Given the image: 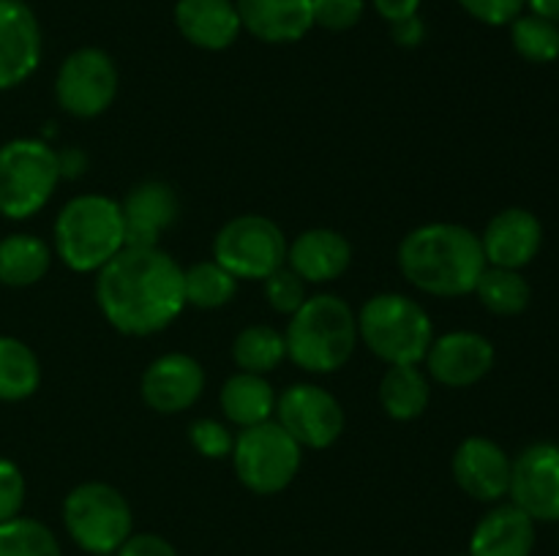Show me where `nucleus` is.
<instances>
[{
    "instance_id": "obj_1",
    "label": "nucleus",
    "mask_w": 559,
    "mask_h": 556,
    "mask_svg": "<svg viewBox=\"0 0 559 556\" xmlns=\"http://www.w3.org/2000/svg\"><path fill=\"white\" fill-rule=\"evenodd\" d=\"M96 300L118 333L156 336L186 309L183 267L158 245H123L96 273Z\"/></svg>"
},
{
    "instance_id": "obj_2",
    "label": "nucleus",
    "mask_w": 559,
    "mask_h": 556,
    "mask_svg": "<svg viewBox=\"0 0 559 556\" xmlns=\"http://www.w3.org/2000/svg\"><path fill=\"white\" fill-rule=\"evenodd\" d=\"M399 270L420 292L464 298L475 292V283L486 270L480 234L448 221L415 227L399 243Z\"/></svg>"
},
{
    "instance_id": "obj_3",
    "label": "nucleus",
    "mask_w": 559,
    "mask_h": 556,
    "mask_svg": "<svg viewBox=\"0 0 559 556\" xmlns=\"http://www.w3.org/2000/svg\"><path fill=\"white\" fill-rule=\"evenodd\" d=\"M287 358L311 374H333L344 368L358 343V316L338 294H314L289 316Z\"/></svg>"
},
{
    "instance_id": "obj_4",
    "label": "nucleus",
    "mask_w": 559,
    "mask_h": 556,
    "mask_svg": "<svg viewBox=\"0 0 559 556\" xmlns=\"http://www.w3.org/2000/svg\"><path fill=\"white\" fill-rule=\"evenodd\" d=\"M126 245L120 202L104 194H80L55 218V249L74 273H98Z\"/></svg>"
},
{
    "instance_id": "obj_5",
    "label": "nucleus",
    "mask_w": 559,
    "mask_h": 556,
    "mask_svg": "<svg viewBox=\"0 0 559 556\" xmlns=\"http://www.w3.org/2000/svg\"><path fill=\"white\" fill-rule=\"evenodd\" d=\"M358 338L382 363L420 365L435 341V325L418 300L399 292H380L360 309Z\"/></svg>"
},
{
    "instance_id": "obj_6",
    "label": "nucleus",
    "mask_w": 559,
    "mask_h": 556,
    "mask_svg": "<svg viewBox=\"0 0 559 556\" xmlns=\"http://www.w3.org/2000/svg\"><path fill=\"white\" fill-rule=\"evenodd\" d=\"M60 156L41 140H11L0 147V216L25 221L47 207L60 183Z\"/></svg>"
},
{
    "instance_id": "obj_7",
    "label": "nucleus",
    "mask_w": 559,
    "mask_h": 556,
    "mask_svg": "<svg viewBox=\"0 0 559 556\" xmlns=\"http://www.w3.org/2000/svg\"><path fill=\"white\" fill-rule=\"evenodd\" d=\"M63 527L82 551L109 556L129 540L134 516L129 499L115 485L91 480L71 488L63 499Z\"/></svg>"
},
{
    "instance_id": "obj_8",
    "label": "nucleus",
    "mask_w": 559,
    "mask_h": 556,
    "mask_svg": "<svg viewBox=\"0 0 559 556\" xmlns=\"http://www.w3.org/2000/svg\"><path fill=\"white\" fill-rule=\"evenodd\" d=\"M229 458L238 480L251 494L271 496L298 478L304 447L276 420H265L251 428H240Z\"/></svg>"
},
{
    "instance_id": "obj_9",
    "label": "nucleus",
    "mask_w": 559,
    "mask_h": 556,
    "mask_svg": "<svg viewBox=\"0 0 559 556\" xmlns=\"http://www.w3.org/2000/svg\"><path fill=\"white\" fill-rule=\"evenodd\" d=\"M213 259L238 281H265L271 273L287 265V238L273 218L243 213L218 229Z\"/></svg>"
},
{
    "instance_id": "obj_10",
    "label": "nucleus",
    "mask_w": 559,
    "mask_h": 556,
    "mask_svg": "<svg viewBox=\"0 0 559 556\" xmlns=\"http://www.w3.org/2000/svg\"><path fill=\"white\" fill-rule=\"evenodd\" d=\"M118 96V65L104 49H74L55 76V98L71 118L91 120L107 112Z\"/></svg>"
},
{
    "instance_id": "obj_11",
    "label": "nucleus",
    "mask_w": 559,
    "mask_h": 556,
    "mask_svg": "<svg viewBox=\"0 0 559 556\" xmlns=\"http://www.w3.org/2000/svg\"><path fill=\"white\" fill-rule=\"evenodd\" d=\"M276 423L309 450H328L336 445L347 423L338 398L311 382L289 385L276 398Z\"/></svg>"
},
{
    "instance_id": "obj_12",
    "label": "nucleus",
    "mask_w": 559,
    "mask_h": 556,
    "mask_svg": "<svg viewBox=\"0 0 559 556\" xmlns=\"http://www.w3.org/2000/svg\"><path fill=\"white\" fill-rule=\"evenodd\" d=\"M508 496L533 521H559V445L535 442L524 447L511 467Z\"/></svg>"
},
{
    "instance_id": "obj_13",
    "label": "nucleus",
    "mask_w": 559,
    "mask_h": 556,
    "mask_svg": "<svg viewBox=\"0 0 559 556\" xmlns=\"http://www.w3.org/2000/svg\"><path fill=\"white\" fill-rule=\"evenodd\" d=\"M205 390V368L186 352H167L153 360L140 382L142 401L158 414H180L194 407Z\"/></svg>"
},
{
    "instance_id": "obj_14",
    "label": "nucleus",
    "mask_w": 559,
    "mask_h": 556,
    "mask_svg": "<svg viewBox=\"0 0 559 556\" xmlns=\"http://www.w3.org/2000/svg\"><path fill=\"white\" fill-rule=\"evenodd\" d=\"M41 63V25L25 0H0V90L20 87Z\"/></svg>"
},
{
    "instance_id": "obj_15",
    "label": "nucleus",
    "mask_w": 559,
    "mask_h": 556,
    "mask_svg": "<svg viewBox=\"0 0 559 556\" xmlns=\"http://www.w3.org/2000/svg\"><path fill=\"white\" fill-rule=\"evenodd\" d=\"M426 371L445 387H473L495 365V347L486 336L473 330H453L435 336L426 352Z\"/></svg>"
},
{
    "instance_id": "obj_16",
    "label": "nucleus",
    "mask_w": 559,
    "mask_h": 556,
    "mask_svg": "<svg viewBox=\"0 0 559 556\" xmlns=\"http://www.w3.org/2000/svg\"><path fill=\"white\" fill-rule=\"evenodd\" d=\"M511 467L508 452L486 436H467L453 452V480L478 501H500L508 496Z\"/></svg>"
},
{
    "instance_id": "obj_17",
    "label": "nucleus",
    "mask_w": 559,
    "mask_h": 556,
    "mask_svg": "<svg viewBox=\"0 0 559 556\" xmlns=\"http://www.w3.org/2000/svg\"><path fill=\"white\" fill-rule=\"evenodd\" d=\"M544 243V227L538 216L524 207H506L486 223L480 234L486 265L508 267V270H522L524 265L538 256Z\"/></svg>"
},
{
    "instance_id": "obj_18",
    "label": "nucleus",
    "mask_w": 559,
    "mask_h": 556,
    "mask_svg": "<svg viewBox=\"0 0 559 556\" xmlns=\"http://www.w3.org/2000/svg\"><path fill=\"white\" fill-rule=\"evenodd\" d=\"M126 245H158L162 234L178 221V194L164 180H142L120 202Z\"/></svg>"
},
{
    "instance_id": "obj_19",
    "label": "nucleus",
    "mask_w": 559,
    "mask_h": 556,
    "mask_svg": "<svg viewBox=\"0 0 559 556\" xmlns=\"http://www.w3.org/2000/svg\"><path fill=\"white\" fill-rule=\"evenodd\" d=\"M353 262V245L342 232L314 227L287 243V267L306 283H331L344 276Z\"/></svg>"
},
{
    "instance_id": "obj_20",
    "label": "nucleus",
    "mask_w": 559,
    "mask_h": 556,
    "mask_svg": "<svg viewBox=\"0 0 559 556\" xmlns=\"http://www.w3.org/2000/svg\"><path fill=\"white\" fill-rule=\"evenodd\" d=\"M175 25L186 41L207 52L229 49L243 31L235 0H178Z\"/></svg>"
},
{
    "instance_id": "obj_21",
    "label": "nucleus",
    "mask_w": 559,
    "mask_h": 556,
    "mask_svg": "<svg viewBox=\"0 0 559 556\" xmlns=\"http://www.w3.org/2000/svg\"><path fill=\"white\" fill-rule=\"evenodd\" d=\"M240 25L265 44H295L314 27L311 0H235Z\"/></svg>"
},
{
    "instance_id": "obj_22",
    "label": "nucleus",
    "mask_w": 559,
    "mask_h": 556,
    "mask_svg": "<svg viewBox=\"0 0 559 556\" xmlns=\"http://www.w3.org/2000/svg\"><path fill=\"white\" fill-rule=\"evenodd\" d=\"M535 521L516 505H497L475 523L467 556H533Z\"/></svg>"
},
{
    "instance_id": "obj_23",
    "label": "nucleus",
    "mask_w": 559,
    "mask_h": 556,
    "mask_svg": "<svg viewBox=\"0 0 559 556\" xmlns=\"http://www.w3.org/2000/svg\"><path fill=\"white\" fill-rule=\"evenodd\" d=\"M276 398L271 382L262 374H249V371H238L229 376L218 392L224 418L240 428H251V425L271 420L276 414Z\"/></svg>"
},
{
    "instance_id": "obj_24",
    "label": "nucleus",
    "mask_w": 559,
    "mask_h": 556,
    "mask_svg": "<svg viewBox=\"0 0 559 556\" xmlns=\"http://www.w3.org/2000/svg\"><path fill=\"white\" fill-rule=\"evenodd\" d=\"M431 401V382L420 365H388L380 379V403L388 418L407 423L420 418Z\"/></svg>"
},
{
    "instance_id": "obj_25",
    "label": "nucleus",
    "mask_w": 559,
    "mask_h": 556,
    "mask_svg": "<svg viewBox=\"0 0 559 556\" xmlns=\"http://www.w3.org/2000/svg\"><path fill=\"white\" fill-rule=\"evenodd\" d=\"M52 265V251L36 234L16 232L0 240V283L3 287H33Z\"/></svg>"
},
{
    "instance_id": "obj_26",
    "label": "nucleus",
    "mask_w": 559,
    "mask_h": 556,
    "mask_svg": "<svg viewBox=\"0 0 559 556\" xmlns=\"http://www.w3.org/2000/svg\"><path fill=\"white\" fill-rule=\"evenodd\" d=\"M41 385V363L25 341L0 336V401H25Z\"/></svg>"
},
{
    "instance_id": "obj_27",
    "label": "nucleus",
    "mask_w": 559,
    "mask_h": 556,
    "mask_svg": "<svg viewBox=\"0 0 559 556\" xmlns=\"http://www.w3.org/2000/svg\"><path fill=\"white\" fill-rule=\"evenodd\" d=\"M475 294L484 303L486 311L497 316H516L533 300V289H530L527 278L519 270H508V267H491L480 273L478 283H475Z\"/></svg>"
},
{
    "instance_id": "obj_28",
    "label": "nucleus",
    "mask_w": 559,
    "mask_h": 556,
    "mask_svg": "<svg viewBox=\"0 0 559 556\" xmlns=\"http://www.w3.org/2000/svg\"><path fill=\"white\" fill-rule=\"evenodd\" d=\"M233 358L240 371L249 374H271L287 358V343L284 333H278L271 325H249L235 336Z\"/></svg>"
},
{
    "instance_id": "obj_29",
    "label": "nucleus",
    "mask_w": 559,
    "mask_h": 556,
    "mask_svg": "<svg viewBox=\"0 0 559 556\" xmlns=\"http://www.w3.org/2000/svg\"><path fill=\"white\" fill-rule=\"evenodd\" d=\"M183 287H186V305L194 309L213 311L224 309L229 300L238 292V278L218 265L216 259H205L191 265L183 270Z\"/></svg>"
},
{
    "instance_id": "obj_30",
    "label": "nucleus",
    "mask_w": 559,
    "mask_h": 556,
    "mask_svg": "<svg viewBox=\"0 0 559 556\" xmlns=\"http://www.w3.org/2000/svg\"><path fill=\"white\" fill-rule=\"evenodd\" d=\"M0 556H63L47 523L16 516L0 523Z\"/></svg>"
},
{
    "instance_id": "obj_31",
    "label": "nucleus",
    "mask_w": 559,
    "mask_h": 556,
    "mask_svg": "<svg viewBox=\"0 0 559 556\" xmlns=\"http://www.w3.org/2000/svg\"><path fill=\"white\" fill-rule=\"evenodd\" d=\"M511 44L530 63H555L559 58V25L538 14H519L511 22Z\"/></svg>"
},
{
    "instance_id": "obj_32",
    "label": "nucleus",
    "mask_w": 559,
    "mask_h": 556,
    "mask_svg": "<svg viewBox=\"0 0 559 556\" xmlns=\"http://www.w3.org/2000/svg\"><path fill=\"white\" fill-rule=\"evenodd\" d=\"M262 283H265L267 305H271L273 311H278V314L293 316L295 311L304 305L306 281L298 276V273L289 270L287 265L278 267L276 273H271V276H267Z\"/></svg>"
},
{
    "instance_id": "obj_33",
    "label": "nucleus",
    "mask_w": 559,
    "mask_h": 556,
    "mask_svg": "<svg viewBox=\"0 0 559 556\" xmlns=\"http://www.w3.org/2000/svg\"><path fill=\"white\" fill-rule=\"evenodd\" d=\"M189 442L194 445V450L200 452L202 458H216V461L218 458L233 456V447H235L233 431L213 418L194 420L189 428Z\"/></svg>"
},
{
    "instance_id": "obj_34",
    "label": "nucleus",
    "mask_w": 559,
    "mask_h": 556,
    "mask_svg": "<svg viewBox=\"0 0 559 556\" xmlns=\"http://www.w3.org/2000/svg\"><path fill=\"white\" fill-rule=\"evenodd\" d=\"M314 11V25L322 31L344 33L353 31L364 20L366 3L364 0H311Z\"/></svg>"
},
{
    "instance_id": "obj_35",
    "label": "nucleus",
    "mask_w": 559,
    "mask_h": 556,
    "mask_svg": "<svg viewBox=\"0 0 559 556\" xmlns=\"http://www.w3.org/2000/svg\"><path fill=\"white\" fill-rule=\"evenodd\" d=\"M25 474L9 458H0V523L11 521L22 512L25 505Z\"/></svg>"
},
{
    "instance_id": "obj_36",
    "label": "nucleus",
    "mask_w": 559,
    "mask_h": 556,
    "mask_svg": "<svg viewBox=\"0 0 559 556\" xmlns=\"http://www.w3.org/2000/svg\"><path fill=\"white\" fill-rule=\"evenodd\" d=\"M459 5H462L473 20L491 27H502L511 25L519 14H524L527 0H459Z\"/></svg>"
},
{
    "instance_id": "obj_37",
    "label": "nucleus",
    "mask_w": 559,
    "mask_h": 556,
    "mask_svg": "<svg viewBox=\"0 0 559 556\" xmlns=\"http://www.w3.org/2000/svg\"><path fill=\"white\" fill-rule=\"evenodd\" d=\"M115 556H178V551H175V545L169 543V540H164L162 534L131 532L129 540L115 551Z\"/></svg>"
},
{
    "instance_id": "obj_38",
    "label": "nucleus",
    "mask_w": 559,
    "mask_h": 556,
    "mask_svg": "<svg viewBox=\"0 0 559 556\" xmlns=\"http://www.w3.org/2000/svg\"><path fill=\"white\" fill-rule=\"evenodd\" d=\"M391 36H393V41H396L399 47H404V49L420 47V44H424V38H426L424 20L415 14V16H407V20L391 22Z\"/></svg>"
},
{
    "instance_id": "obj_39",
    "label": "nucleus",
    "mask_w": 559,
    "mask_h": 556,
    "mask_svg": "<svg viewBox=\"0 0 559 556\" xmlns=\"http://www.w3.org/2000/svg\"><path fill=\"white\" fill-rule=\"evenodd\" d=\"M377 14L391 25V22L407 20V16H415L420 9V0H371Z\"/></svg>"
},
{
    "instance_id": "obj_40",
    "label": "nucleus",
    "mask_w": 559,
    "mask_h": 556,
    "mask_svg": "<svg viewBox=\"0 0 559 556\" xmlns=\"http://www.w3.org/2000/svg\"><path fill=\"white\" fill-rule=\"evenodd\" d=\"M530 11L538 16H546V20L557 22L559 25V0H527Z\"/></svg>"
}]
</instances>
